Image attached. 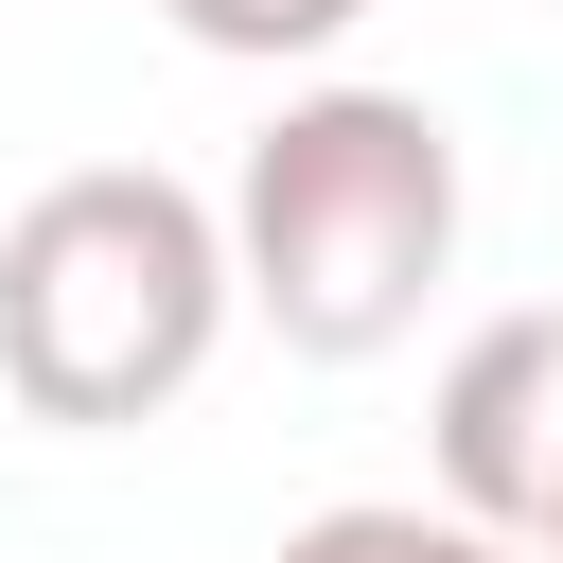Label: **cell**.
<instances>
[{"label": "cell", "mask_w": 563, "mask_h": 563, "mask_svg": "<svg viewBox=\"0 0 563 563\" xmlns=\"http://www.w3.org/2000/svg\"><path fill=\"white\" fill-rule=\"evenodd\" d=\"M264 563H528L510 528H475V510H405V493H352V510H299Z\"/></svg>", "instance_id": "277c9868"}, {"label": "cell", "mask_w": 563, "mask_h": 563, "mask_svg": "<svg viewBox=\"0 0 563 563\" xmlns=\"http://www.w3.org/2000/svg\"><path fill=\"white\" fill-rule=\"evenodd\" d=\"M528 563H563V528H545V545H528Z\"/></svg>", "instance_id": "8992f818"}, {"label": "cell", "mask_w": 563, "mask_h": 563, "mask_svg": "<svg viewBox=\"0 0 563 563\" xmlns=\"http://www.w3.org/2000/svg\"><path fill=\"white\" fill-rule=\"evenodd\" d=\"M194 53H246V70H299V53H334L369 0H158Z\"/></svg>", "instance_id": "5b68a950"}, {"label": "cell", "mask_w": 563, "mask_h": 563, "mask_svg": "<svg viewBox=\"0 0 563 563\" xmlns=\"http://www.w3.org/2000/svg\"><path fill=\"white\" fill-rule=\"evenodd\" d=\"M440 510H475L510 545L563 528V299L457 334V369H440Z\"/></svg>", "instance_id": "3957f363"}, {"label": "cell", "mask_w": 563, "mask_h": 563, "mask_svg": "<svg viewBox=\"0 0 563 563\" xmlns=\"http://www.w3.org/2000/svg\"><path fill=\"white\" fill-rule=\"evenodd\" d=\"M457 264V123L422 88H299L229 176V282L282 352H387Z\"/></svg>", "instance_id": "7a4b0ae2"}, {"label": "cell", "mask_w": 563, "mask_h": 563, "mask_svg": "<svg viewBox=\"0 0 563 563\" xmlns=\"http://www.w3.org/2000/svg\"><path fill=\"white\" fill-rule=\"evenodd\" d=\"M229 317H246L229 211L158 158H88V176L18 194V229H0V387L70 440L158 422L229 352Z\"/></svg>", "instance_id": "6da1fadb"}]
</instances>
